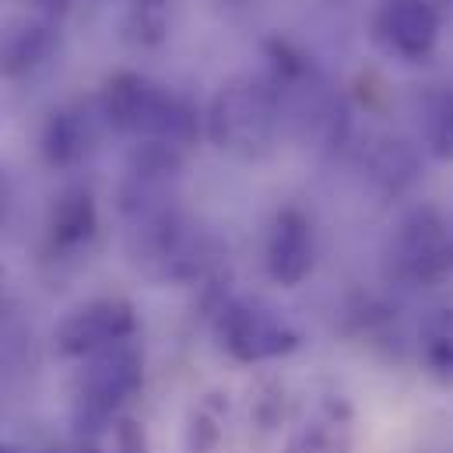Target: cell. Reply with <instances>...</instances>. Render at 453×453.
Segmentation results:
<instances>
[{
  "label": "cell",
  "mask_w": 453,
  "mask_h": 453,
  "mask_svg": "<svg viewBox=\"0 0 453 453\" xmlns=\"http://www.w3.org/2000/svg\"><path fill=\"white\" fill-rule=\"evenodd\" d=\"M99 113L113 130L134 137V141H158V144H169L180 151L187 144H194L197 130H201L197 110L183 96H176L141 74H130V71L116 74L106 85Z\"/></svg>",
  "instance_id": "obj_1"
},
{
  "label": "cell",
  "mask_w": 453,
  "mask_h": 453,
  "mask_svg": "<svg viewBox=\"0 0 453 453\" xmlns=\"http://www.w3.org/2000/svg\"><path fill=\"white\" fill-rule=\"evenodd\" d=\"M281 127V99L271 78L239 74L219 88L208 106V137L235 158H264Z\"/></svg>",
  "instance_id": "obj_2"
},
{
  "label": "cell",
  "mask_w": 453,
  "mask_h": 453,
  "mask_svg": "<svg viewBox=\"0 0 453 453\" xmlns=\"http://www.w3.org/2000/svg\"><path fill=\"white\" fill-rule=\"evenodd\" d=\"M127 253L151 281H197L211 264V242L190 226L176 204L127 219Z\"/></svg>",
  "instance_id": "obj_3"
},
{
  "label": "cell",
  "mask_w": 453,
  "mask_h": 453,
  "mask_svg": "<svg viewBox=\"0 0 453 453\" xmlns=\"http://www.w3.org/2000/svg\"><path fill=\"white\" fill-rule=\"evenodd\" d=\"M144 387V355L134 341L110 344L88 358H81L74 380V426L78 440L103 433L123 415V408Z\"/></svg>",
  "instance_id": "obj_4"
},
{
  "label": "cell",
  "mask_w": 453,
  "mask_h": 453,
  "mask_svg": "<svg viewBox=\"0 0 453 453\" xmlns=\"http://www.w3.org/2000/svg\"><path fill=\"white\" fill-rule=\"evenodd\" d=\"M387 274L401 285H436L453 274V232L433 204L411 208L387 239Z\"/></svg>",
  "instance_id": "obj_5"
},
{
  "label": "cell",
  "mask_w": 453,
  "mask_h": 453,
  "mask_svg": "<svg viewBox=\"0 0 453 453\" xmlns=\"http://www.w3.org/2000/svg\"><path fill=\"white\" fill-rule=\"evenodd\" d=\"M215 334L228 358L242 365L285 358L299 348V331L260 299H228L215 317Z\"/></svg>",
  "instance_id": "obj_6"
},
{
  "label": "cell",
  "mask_w": 453,
  "mask_h": 453,
  "mask_svg": "<svg viewBox=\"0 0 453 453\" xmlns=\"http://www.w3.org/2000/svg\"><path fill=\"white\" fill-rule=\"evenodd\" d=\"M134 331H137V313L127 299H92L60 320L53 344L64 358H88L110 344L130 341Z\"/></svg>",
  "instance_id": "obj_7"
},
{
  "label": "cell",
  "mask_w": 453,
  "mask_h": 453,
  "mask_svg": "<svg viewBox=\"0 0 453 453\" xmlns=\"http://www.w3.org/2000/svg\"><path fill=\"white\" fill-rule=\"evenodd\" d=\"M376 39L401 60H422L440 39V11L433 0H383Z\"/></svg>",
  "instance_id": "obj_8"
},
{
  "label": "cell",
  "mask_w": 453,
  "mask_h": 453,
  "mask_svg": "<svg viewBox=\"0 0 453 453\" xmlns=\"http://www.w3.org/2000/svg\"><path fill=\"white\" fill-rule=\"evenodd\" d=\"M313 226L299 208H281L271 222L267 246H264V264L274 285L296 288L310 278L313 271Z\"/></svg>",
  "instance_id": "obj_9"
},
{
  "label": "cell",
  "mask_w": 453,
  "mask_h": 453,
  "mask_svg": "<svg viewBox=\"0 0 453 453\" xmlns=\"http://www.w3.org/2000/svg\"><path fill=\"white\" fill-rule=\"evenodd\" d=\"M355 450V415L344 397H324L310 418L292 433L285 453H351Z\"/></svg>",
  "instance_id": "obj_10"
},
{
  "label": "cell",
  "mask_w": 453,
  "mask_h": 453,
  "mask_svg": "<svg viewBox=\"0 0 453 453\" xmlns=\"http://www.w3.org/2000/svg\"><path fill=\"white\" fill-rule=\"evenodd\" d=\"M92 148H96V116L85 106H67L50 116L42 130V155L50 165L57 169L78 165L81 158H88Z\"/></svg>",
  "instance_id": "obj_11"
},
{
  "label": "cell",
  "mask_w": 453,
  "mask_h": 453,
  "mask_svg": "<svg viewBox=\"0 0 453 453\" xmlns=\"http://www.w3.org/2000/svg\"><path fill=\"white\" fill-rule=\"evenodd\" d=\"M365 173L383 194H404L418 176V155L408 141L380 137L365 151Z\"/></svg>",
  "instance_id": "obj_12"
},
{
  "label": "cell",
  "mask_w": 453,
  "mask_h": 453,
  "mask_svg": "<svg viewBox=\"0 0 453 453\" xmlns=\"http://www.w3.org/2000/svg\"><path fill=\"white\" fill-rule=\"evenodd\" d=\"M99 228V211H96V197L81 187L60 194V201L53 204V219H50V239L57 250H78L85 246Z\"/></svg>",
  "instance_id": "obj_13"
},
{
  "label": "cell",
  "mask_w": 453,
  "mask_h": 453,
  "mask_svg": "<svg viewBox=\"0 0 453 453\" xmlns=\"http://www.w3.org/2000/svg\"><path fill=\"white\" fill-rule=\"evenodd\" d=\"M418 358L433 383L453 390V310H433L422 320Z\"/></svg>",
  "instance_id": "obj_14"
},
{
  "label": "cell",
  "mask_w": 453,
  "mask_h": 453,
  "mask_svg": "<svg viewBox=\"0 0 453 453\" xmlns=\"http://www.w3.org/2000/svg\"><path fill=\"white\" fill-rule=\"evenodd\" d=\"M50 28L39 21H21L18 28H7L0 39V71L7 74H21L28 67H35L46 53H50Z\"/></svg>",
  "instance_id": "obj_15"
},
{
  "label": "cell",
  "mask_w": 453,
  "mask_h": 453,
  "mask_svg": "<svg viewBox=\"0 0 453 453\" xmlns=\"http://www.w3.org/2000/svg\"><path fill=\"white\" fill-rule=\"evenodd\" d=\"M422 137L436 158L453 162V88H436L422 99Z\"/></svg>",
  "instance_id": "obj_16"
},
{
  "label": "cell",
  "mask_w": 453,
  "mask_h": 453,
  "mask_svg": "<svg viewBox=\"0 0 453 453\" xmlns=\"http://www.w3.org/2000/svg\"><path fill=\"white\" fill-rule=\"evenodd\" d=\"M7 215H11V187H7V176L0 173V226L7 222Z\"/></svg>",
  "instance_id": "obj_17"
},
{
  "label": "cell",
  "mask_w": 453,
  "mask_h": 453,
  "mask_svg": "<svg viewBox=\"0 0 453 453\" xmlns=\"http://www.w3.org/2000/svg\"><path fill=\"white\" fill-rule=\"evenodd\" d=\"M0 453H25V450H18V447H11V443H0Z\"/></svg>",
  "instance_id": "obj_18"
}]
</instances>
